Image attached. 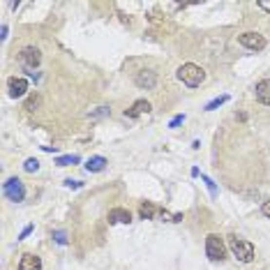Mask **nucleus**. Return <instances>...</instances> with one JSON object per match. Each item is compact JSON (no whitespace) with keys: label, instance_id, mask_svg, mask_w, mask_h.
<instances>
[{"label":"nucleus","instance_id":"6e6552de","mask_svg":"<svg viewBox=\"0 0 270 270\" xmlns=\"http://www.w3.org/2000/svg\"><path fill=\"white\" fill-rule=\"evenodd\" d=\"M7 88H9V95L12 97H23L28 90V81L21 77H12L7 81Z\"/></svg>","mask_w":270,"mask_h":270},{"label":"nucleus","instance_id":"b1692460","mask_svg":"<svg viewBox=\"0 0 270 270\" xmlns=\"http://www.w3.org/2000/svg\"><path fill=\"white\" fill-rule=\"evenodd\" d=\"M33 229H35V227H33V224H28V227L23 229V231H21V235H19V240H23V238H28V233H30Z\"/></svg>","mask_w":270,"mask_h":270},{"label":"nucleus","instance_id":"f8f14e48","mask_svg":"<svg viewBox=\"0 0 270 270\" xmlns=\"http://www.w3.org/2000/svg\"><path fill=\"white\" fill-rule=\"evenodd\" d=\"M148 111H150V102H146V99H136V102L132 104V109L125 111V118H139V116L148 114Z\"/></svg>","mask_w":270,"mask_h":270},{"label":"nucleus","instance_id":"9d476101","mask_svg":"<svg viewBox=\"0 0 270 270\" xmlns=\"http://www.w3.org/2000/svg\"><path fill=\"white\" fill-rule=\"evenodd\" d=\"M130 222H132L130 210H125V208L109 210V224H130Z\"/></svg>","mask_w":270,"mask_h":270},{"label":"nucleus","instance_id":"4468645a","mask_svg":"<svg viewBox=\"0 0 270 270\" xmlns=\"http://www.w3.org/2000/svg\"><path fill=\"white\" fill-rule=\"evenodd\" d=\"M157 212H159V210H157L155 206L150 203V201H146V203H141V206H139V215H141L143 219H153Z\"/></svg>","mask_w":270,"mask_h":270},{"label":"nucleus","instance_id":"0eeeda50","mask_svg":"<svg viewBox=\"0 0 270 270\" xmlns=\"http://www.w3.org/2000/svg\"><path fill=\"white\" fill-rule=\"evenodd\" d=\"M134 83L139 88H143V90H153V88L157 86V74L150 70H141L136 72V77H134Z\"/></svg>","mask_w":270,"mask_h":270},{"label":"nucleus","instance_id":"39448f33","mask_svg":"<svg viewBox=\"0 0 270 270\" xmlns=\"http://www.w3.org/2000/svg\"><path fill=\"white\" fill-rule=\"evenodd\" d=\"M238 42L250 51H263L266 49V39L259 33H243V35H238Z\"/></svg>","mask_w":270,"mask_h":270},{"label":"nucleus","instance_id":"7ed1b4c3","mask_svg":"<svg viewBox=\"0 0 270 270\" xmlns=\"http://www.w3.org/2000/svg\"><path fill=\"white\" fill-rule=\"evenodd\" d=\"M224 243H222V238L217 233H210L206 235V254H208L210 261H222L224 259Z\"/></svg>","mask_w":270,"mask_h":270},{"label":"nucleus","instance_id":"423d86ee","mask_svg":"<svg viewBox=\"0 0 270 270\" xmlns=\"http://www.w3.org/2000/svg\"><path fill=\"white\" fill-rule=\"evenodd\" d=\"M19 60L23 62L28 70H35L37 65L42 62V53H39V49H35V46H26L23 51L19 53Z\"/></svg>","mask_w":270,"mask_h":270},{"label":"nucleus","instance_id":"2eb2a0df","mask_svg":"<svg viewBox=\"0 0 270 270\" xmlns=\"http://www.w3.org/2000/svg\"><path fill=\"white\" fill-rule=\"evenodd\" d=\"M56 164H58V166L78 164V155H60V157H56Z\"/></svg>","mask_w":270,"mask_h":270},{"label":"nucleus","instance_id":"393cba45","mask_svg":"<svg viewBox=\"0 0 270 270\" xmlns=\"http://www.w3.org/2000/svg\"><path fill=\"white\" fill-rule=\"evenodd\" d=\"M261 212H263V215H266V217L270 219V199H268V201H266V203L261 206Z\"/></svg>","mask_w":270,"mask_h":270},{"label":"nucleus","instance_id":"412c9836","mask_svg":"<svg viewBox=\"0 0 270 270\" xmlns=\"http://www.w3.org/2000/svg\"><path fill=\"white\" fill-rule=\"evenodd\" d=\"M65 187H70V190H81L83 183H81V180H65Z\"/></svg>","mask_w":270,"mask_h":270},{"label":"nucleus","instance_id":"1a4fd4ad","mask_svg":"<svg viewBox=\"0 0 270 270\" xmlns=\"http://www.w3.org/2000/svg\"><path fill=\"white\" fill-rule=\"evenodd\" d=\"M254 95H256V99H259L261 104L270 106V78H263V81H259V83H256V88H254Z\"/></svg>","mask_w":270,"mask_h":270},{"label":"nucleus","instance_id":"a878e982","mask_svg":"<svg viewBox=\"0 0 270 270\" xmlns=\"http://www.w3.org/2000/svg\"><path fill=\"white\" fill-rule=\"evenodd\" d=\"M7 33H9V28L2 23V26H0V37H2V39H7Z\"/></svg>","mask_w":270,"mask_h":270},{"label":"nucleus","instance_id":"4be33fe9","mask_svg":"<svg viewBox=\"0 0 270 270\" xmlns=\"http://www.w3.org/2000/svg\"><path fill=\"white\" fill-rule=\"evenodd\" d=\"M183 120H185V116H183V114H180V116H175L174 120L169 122V127H178V125H180V122H183Z\"/></svg>","mask_w":270,"mask_h":270},{"label":"nucleus","instance_id":"5701e85b","mask_svg":"<svg viewBox=\"0 0 270 270\" xmlns=\"http://www.w3.org/2000/svg\"><path fill=\"white\" fill-rule=\"evenodd\" d=\"M256 5H259V7H261L263 12H268V14H270V0H259Z\"/></svg>","mask_w":270,"mask_h":270},{"label":"nucleus","instance_id":"aec40b11","mask_svg":"<svg viewBox=\"0 0 270 270\" xmlns=\"http://www.w3.org/2000/svg\"><path fill=\"white\" fill-rule=\"evenodd\" d=\"M37 104H39V97L33 95V97H30V99L26 102V109H28V111H35V106H37Z\"/></svg>","mask_w":270,"mask_h":270},{"label":"nucleus","instance_id":"f3484780","mask_svg":"<svg viewBox=\"0 0 270 270\" xmlns=\"http://www.w3.org/2000/svg\"><path fill=\"white\" fill-rule=\"evenodd\" d=\"M23 169H26L28 174H35L37 169H39V159H35V157H30V159H26V164H23Z\"/></svg>","mask_w":270,"mask_h":270},{"label":"nucleus","instance_id":"bb28decb","mask_svg":"<svg viewBox=\"0 0 270 270\" xmlns=\"http://www.w3.org/2000/svg\"><path fill=\"white\" fill-rule=\"evenodd\" d=\"M44 153H56V148H51V146H42Z\"/></svg>","mask_w":270,"mask_h":270},{"label":"nucleus","instance_id":"ddd939ff","mask_svg":"<svg viewBox=\"0 0 270 270\" xmlns=\"http://www.w3.org/2000/svg\"><path fill=\"white\" fill-rule=\"evenodd\" d=\"M104 169H106V159L102 155L90 157L86 162V171H90V174H99V171H104Z\"/></svg>","mask_w":270,"mask_h":270},{"label":"nucleus","instance_id":"dca6fc26","mask_svg":"<svg viewBox=\"0 0 270 270\" xmlns=\"http://www.w3.org/2000/svg\"><path fill=\"white\" fill-rule=\"evenodd\" d=\"M229 102V95H222V97H215L212 102H208L206 104V111H215V109H219L222 104H227Z\"/></svg>","mask_w":270,"mask_h":270},{"label":"nucleus","instance_id":"f257e3e1","mask_svg":"<svg viewBox=\"0 0 270 270\" xmlns=\"http://www.w3.org/2000/svg\"><path fill=\"white\" fill-rule=\"evenodd\" d=\"M178 78L187 88H199L206 81V72L201 70L199 65H194V62H185L183 67H178Z\"/></svg>","mask_w":270,"mask_h":270},{"label":"nucleus","instance_id":"20e7f679","mask_svg":"<svg viewBox=\"0 0 270 270\" xmlns=\"http://www.w3.org/2000/svg\"><path fill=\"white\" fill-rule=\"evenodd\" d=\"M2 194H5L9 201L21 203V201L26 199V187H23V183H21L19 178H9L7 183L2 185Z\"/></svg>","mask_w":270,"mask_h":270},{"label":"nucleus","instance_id":"9b49d317","mask_svg":"<svg viewBox=\"0 0 270 270\" xmlns=\"http://www.w3.org/2000/svg\"><path fill=\"white\" fill-rule=\"evenodd\" d=\"M19 270H42V259L35 254H23L19 261Z\"/></svg>","mask_w":270,"mask_h":270},{"label":"nucleus","instance_id":"f03ea898","mask_svg":"<svg viewBox=\"0 0 270 270\" xmlns=\"http://www.w3.org/2000/svg\"><path fill=\"white\" fill-rule=\"evenodd\" d=\"M229 247H231L233 256L240 263H252L254 261V245L252 243L240 240L238 235H231V238H229Z\"/></svg>","mask_w":270,"mask_h":270},{"label":"nucleus","instance_id":"a211bd4d","mask_svg":"<svg viewBox=\"0 0 270 270\" xmlns=\"http://www.w3.org/2000/svg\"><path fill=\"white\" fill-rule=\"evenodd\" d=\"M53 240H56L58 245H67V243H70V240H67V233H65V231H53Z\"/></svg>","mask_w":270,"mask_h":270},{"label":"nucleus","instance_id":"6ab92c4d","mask_svg":"<svg viewBox=\"0 0 270 270\" xmlns=\"http://www.w3.org/2000/svg\"><path fill=\"white\" fill-rule=\"evenodd\" d=\"M203 178V183H206V187H208V192H210V196H217V187H215V183L210 180L208 175H201Z\"/></svg>","mask_w":270,"mask_h":270}]
</instances>
